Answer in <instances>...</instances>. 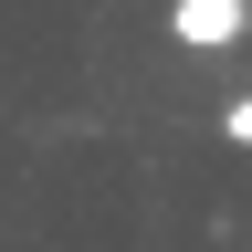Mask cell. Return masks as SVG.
Masks as SVG:
<instances>
[{"instance_id": "obj_1", "label": "cell", "mask_w": 252, "mask_h": 252, "mask_svg": "<svg viewBox=\"0 0 252 252\" xmlns=\"http://www.w3.org/2000/svg\"><path fill=\"white\" fill-rule=\"evenodd\" d=\"M252 32V0H179L168 11V42H189V53H231Z\"/></svg>"}, {"instance_id": "obj_2", "label": "cell", "mask_w": 252, "mask_h": 252, "mask_svg": "<svg viewBox=\"0 0 252 252\" xmlns=\"http://www.w3.org/2000/svg\"><path fill=\"white\" fill-rule=\"evenodd\" d=\"M220 137H231V147H252V94H231V105H220Z\"/></svg>"}]
</instances>
